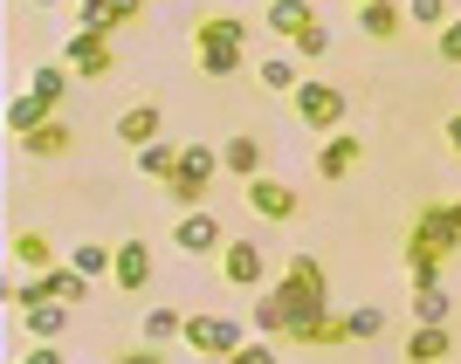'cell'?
Wrapping results in <instances>:
<instances>
[{
	"label": "cell",
	"instance_id": "obj_18",
	"mask_svg": "<svg viewBox=\"0 0 461 364\" xmlns=\"http://www.w3.org/2000/svg\"><path fill=\"white\" fill-rule=\"evenodd\" d=\"M400 28H406L400 0H366V7H358V35L366 41H400Z\"/></svg>",
	"mask_w": 461,
	"mask_h": 364
},
{
	"label": "cell",
	"instance_id": "obj_1",
	"mask_svg": "<svg viewBox=\"0 0 461 364\" xmlns=\"http://www.w3.org/2000/svg\"><path fill=\"white\" fill-rule=\"evenodd\" d=\"M269 296H276V309L289 316V330L310 324V316H324V309H330V275H324V262H317V254H289L283 275L269 282Z\"/></svg>",
	"mask_w": 461,
	"mask_h": 364
},
{
	"label": "cell",
	"instance_id": "obj_8",
	"mask_svg": "<svg viewBox=\"0 0 461 364\" xmlns=\"http://www.w3.org/2000/svg\"><path fill=\"white\" fill-rule=\"evenodd\" d=\"M173 248H179V254H221V248H228V227H221V213H213V207H200V213H179Z\"/></svg>",
	"mask_w": 461,
	"mask_h": 364
},
{
	"label": "cell",
	"instance_id": "obj_9",
	"mask_svg": "<svg viewBox=\"0 0 461 364\" xmlns=\"http://www.w3.org/2000/svg\"><path fill=\"white\" fill-rule=\"evenodd\" d=\"M221 275H228L234 289H262V282H269V254H262V241H228V248H221Z\"/></svg>",
	"mask_w": 461,
	"mask_h": 364
},
{
	"label": "cell",
	"instance_id": "obj_25",
	"mask_svg": "<svg viewBox=\"0 0 461 364\" xmlns=\"http://www.w3.org/2000/svg\"><path fill=\"white\" fill-rule=\"evenodd\" d=\"M179 179H193V186H213V179H221V145H186V152H179Z\"/></svg>",
	"mask_w": 461,
	"mask_h": 364
},
{
	"label": "cell",
	"instance_id": "obj_38",
	"mask_svg": "<svg viewBox=\"0 0 461 364\" xmlns=\"http://www.w3.org/2000/svg\"><path fill=\"white\" fill-rule=\"evenodd\" d=\"M324 49H330V28H324V21H317V28H310V35L296 41V56H310V62H317V56H324Z\"/></svg>",
	"mask_w": 461,
	"mask_h": 364
},
{
	"label": "cell",
	"instance_id": "obj_40",
	"mask_svg": "<svg viewBox=\"0 0 461 364\" xmlns=\"http://www.w3.org/2000/svg\"><path fill=\"white\" fill-rule=\"evenodd\" d=\"M441 138H447V152L461 158V111H455V117H447V124H441Z\"/></svg>",
	"mask_w": 461,
	"mask_h": 364
},
{
	"label": "cell",
	"instance_id": "obj_6",
	"mask_svg": "<svg viewBox=\"0 0 461 364\" xmlns=\"http://www.w3.org/2000/svg\"><path fill=\"white\" fill-rule=\"evenodd\" d=\"M249 213H255V220H269V227H289V220L303 213V192L262 173V179H249Z\"/></svg>",
	"mask_w": 461,
	"mask_h": 364
},
{
	"label": "cell",
	"instance_id": "obj_41",
	"mask_svg": "<svg viewBox=\"0 0 461 364\" xmlns=\"http://www.w3.org/2000/svg\"><path fill=\"white\" fill-rule=\"evenodd\" d=\"M77 14H83V21H96V14H104V0H77Z\"/></svg>",
	"mask_w": 461,
	"mask_h": 364
},
{
	"label": "cell",
	"instance_id": "obj_16",
	"mask_svg": "<svg viewBox=\"0 0 461 364\" xmlns=\"http://www.w3.org/2000/svg\"><path fill=\"white\" fill-rule=\"evenodd\" d=\"M283 344H303V351H338V344H351V324L324 309V316H310V324H296V330L283 337Z\"/></svg>",
	"mask_w": 461,
	"mask_h": 364
},
{
	"label": "cell",
	"instance_id": "obj_2",
	"mask_svg": "<svg viewBox=\"0 0 461 364\" xmlns=\"http://www.w3.org/2000/svg\"><path fill=\"white\" fill-rule=\"evenodd\" d=\"M241 56H249V21L241 14H207L193 28V62H200V76H213V83L241 76Z\"/></svg>",
	"mask_w": 461,
	"mask_h": 364
},
{
	"label": "cell",
	"instance_id": "obj_21",
	"mask_svg": "<svg viewBox=\"0 0 461 364\" xmlns=\"http://www.w3.org/2000/svg\"><path fill=\"white\" fill-rule=\"evenodd\" d=\"M69 316H77V309H62V303H41V309H28V316H14V324L28 330L35 344H56L62 330H69Z\"/></svg>",
	"mask_w": 461,
	"mask_h": 364
},
{
	"label": "cell",
	"instance_id": "obj_42",
	"mask_svg": "<svg viewBox=\"0 0 461 364\" xmlns=\"http://www.w3.org/2000/svg\"><path fill=\"white\" fill-rule=\"evenodd\" d=\"M35 7H56V0H35Z\"/></svg>",
	"mask_w": 461,
	"mask_h": 364
},
{
	"label": "cell",
	"instance_id": "obj_22",
	"mask_svg": "<svg viewBox=\"0 0 461 364\" xmlns=\"http://www.w3.org/2000/svg\"><path fill=\"white\" fill-rule=\"evenodd\" d=\"M179 152H186V145H166V138H158V145H145L131 165H138L145 179H158V186H173V179H179Z\"/></svg>",
	"mask_w": 461,
	"mask_h": 364
},
{
	"label": "cell",
	"instance_id": "obj_29",
	"mask_svg": "<svg viewBox=\"0 0 461 364\" xmlns=\"http://www.w3.org/2000/svg\"><path fill=\"white\" fill-rule=\"evenodd\" d=\"M262 90H289V96H296V90H303L296 62H289V56H262Z\"/></svg>",
	"mask_w": 461,
	"mask_h": 364
},
{
	"label": "cell",
	"instance_id": "obj_7",
	"mask_svg": "<svg viewBox=\"0 0 461 364\" xmlns=\"http://www.w3.org/2000/svg\"><path fill=\"white\" fill-rule=\"evenodd\" d=\"M62 62H69V76H111V69H117V49H111V35L77 28V35L62 41Z\"/></svg>",
	"mask_w": 461,
	"mask_h": 364
},
{
	"label": "cell",
	"instance_id": "obj_39",
	"mask_svg": "<svg viewBox=\"0 0 461 364\" xmlns=\"http://www.w3.org/2000/svg\"><path fill=\"white\" fill-rule=\"evenodd\" d=\"M21 364H69V358H62L56 344H35V351H28V358H21Z\"/></svg>",
	"mask_w": 461,
	"mask_h": 364
},
{
	"label": "cell",
	"instance_id": "obj_33",
	"mask_svg": "<svg viewBox=\"0 0 461 364\" xmlns=\"http://www.w3.org/2000/svg\"><path fill=\"white\" fill-rule=\"evenodd\" d=\"M406 21H420V28H434V35H441L455 14H447V0H406Z\"/></svg>",
	"mask_w": 461,
	"mask_h": 364
},
{
	"label": "cell",
	"instance_id": "obj_17",
	"mask_svg": "<svg viewBox=\"0 0 461 364\" xmlns=\"http://www.w3.org/2000/svg\"><path fill=\"white\" fill-rule=\"evenodd\" d=\"M221 173H234L241 186L262 179V138H255V131H234L228 145H221Z\"/></svg>",
	"mask_w": 461,
	"mask_h": 364
},
{
	"label": "cell",
	"instance_id": "obj_20",
	"mask_svg": "<svg viewBox=\"0 0 461 364\" xmlns=\"http://www.w3.org/2000/svg\"><path fill=\"white\" fill-rule=\"evenodd\" d=\"M41 289H49V303H62V309H83V303H90V275H77L69 262L41 275Z\"/></svg>",
	"mask_w": 461,
	"mask_h": 364
},
{
	"label": "cell",
	"instance_id": "obj_30",
	"mask_svg": "<svg viewBox=\"0 0 461 364\" xmlns=\"http://www.w3.org/2000/svg\"><path fill=\"white\" fill-rule=\"evenodd\" d=\"M345 324H351V344H372V337L385 330V309H379V303H358Z\"/></svg>",
	"mask_w": 461,
	"mask_h": 364
},
{
	"label": "cell",
	"instance_id": "obj_12",
	"mask_svg": "<svg viewBox=\"0 0 461 364\" xmlns=\"http://www.w3.org/2000/svg\"><path fill=\"white\" fill-rule=\"evenodd\" d=\"M358 158H366V145H358V138H351V131H330L324 145H317V179H330V186H338V179L358 173Z\"/></svg>",
	"mask_w": 461,
	"mask_h": 364
},
{
	"label": "cell",
	"instance_id": "obj_26",
	"mask_svg": "<svg viewBox=\"0 0 461 364\" xmlns=\"http://www.w3.org/2000/svg\"><path fill=\"white\" fill-rule=\"evenodd\" d=\"M249 330H255V337H269V344H276V337H289V316H283V309H276V296H269V289H255Z\"/></svg>",
	"mask_w": 461,
	"mask_h": 364
},
{
	"label": "cell",
	"instance_id": "obj_37",
	"mask_svg": "<svg viewBox=\"0 0 461 364\" xmlns=\"http://www.w3.org/2000/svg\"><path fill=\"white\" fill-rule=\"evenodd\" d=\"M111 364H166V351H158V344H131V351H117Z\"/></svg>",
	"mask_w": 461,
	"mask_h": 364
},
{
	"label": "cell",
	"instance_id": "obj_24",
	"mask_svg": "<svg viewBox=\"0 0 461 364\" xmlns=\"http://www.w3.org/2000/svg\"><path fill=\"white\" fill-rule=\"evenodd\" d=\"M69 145H77V131H69L62 117H56V124H41V131H28V138H21V152H28V158H62Z\"/></svg>",
	"mask_w": 461,
	"mask_h": 364
},
{
	"label": "cell",
	"instance_id": "obj_3",
	"mask_svg": "<svg viewBox=\"0 0 461 364\" xmlns=\"http://www.w3.org/2000/svg\"><path fill=\"white\" fill-rule=\"evenodd\" d=\"M461 254V200H441V207H420L413 227H406V262H455Z\"/></svg>",
	"mask_w": 461,
	"mask_h": 364
},
{
	"label": "cell",
	"instance_id": "obj_34",
	"mask_svg": "<svg viewBox=\"0 0 461 364\" xmlns=\"http://www.w3.org/2000/svg\"><path fill=\"white\" fill-rule=\"evenodd\" d=\"M228 364H276V344H269V337H249V344L234 351Z\"/></svg>",
	"mask_w": 461,
	"mask_h": 364
},
{
	"label": "cell",
	"instance_id": "obj_19",
	"mask_svg": "<svg viewBox=\"0 0 461 364\" xmlns=\"http://www.w3.org/2000/svg\"><path fill=\"white\" fill-rule=\"evenodd\" d=\"M447 351H455L447 324H413V330H406V364H441Z\"/></svg>",
	"mask_w": 461,
	"mask_h": 364
},
{
	"label": "cell",
	"instance_id": "obj_36",
	"mask_svg": "<svg viewBox=\"0 0 461 364\" xmlns=\"http://www.w3.org/2000/svg\"><path fill=\"white\" fill-rule=\"evenodd\" d=\"M434 49H441V62H461V14L441 28V41H434Z\"/></svg>",
	"mask_w": 461,
	"mask_h": 364
},
{
	"label": "cell",
	"instance_id": "obj_31",
	"mask_svg": "<svg viewBox=\"0 0 461 364\" xmlns=\"http://www.w3.org/2000/svg\"><path fill=\"white\" fill-rule=\"evenodd\" d=\"M28 90H35V96H49V103H62V90H69V62H41Z\"/></svg>",
	"mask_w": 461,
	"mask_h": 364
},
{
	"label": "cell",
	"instance_id": "obj_13",
	"mask_svg": "<svg viewBox=\"0 0 461 364\" xmlns=\"http://www.w3.org/2000/svg\"><path fill=\"white\" fill-rule=\"evenodd\" d=\"M262 28H269L276 41H289V49H296V41H303L310 28H317V7H310V0H269Z\"/></svg>",
	"mask_w": 461,
	"mask_h": 364
},
{
	"label": "cell",
	"instance_id": "obj_14",
	"mask_svg": "<svg viewBox=\"0 0 461 364\" xmlns=\"http://www.w3.org/2000/svg\"><path fill=\"white\" fill-rule=\"evenodd\" d=\"M7 262H21V269H28V275H49V269H62L69 254H56V241H49V234L21 227L14 241H7Z\"/></svg>",
	"mask_w": 461,
	"mask_h": 364
},
{
	"label": "cell",
	"instance_id": "obj_35",
	"mask_svg": "<svg viewBox=\"0 0 461 364\" xmlns=\"http://www.w3.org/2000/svg\"><path fill=\"white\" fill-rule=\"evenodd\" d=\"M406 282L413 289H441V262H406Z\"/></svg>",
	"mask_w": 461,
	"mask_h": 364
},
{
	"label": "cell",
	"instance_id": "obj_32",
	"mask_svg": "<svg viewBox=\"0 0 461 364\" xmlns=\"http://www.w3.org/2000/svg\"><path fill=\"white\" fill-rule=\"evenodd\" d=\"M413 316L420 324H447V289H413Z\"/></svg>",
	"mask_w": 461,
	"mask_h": 364
},
{
	"label": "cell",
	"instance_id": "obj_27",
	"mask_svg": "<svg viewBox=\"0 0 461 364\" xmlns=\"http://www.w3.org/2000/svg\"><path fill=\"white\" fill-rule=\"evenodd\" d=\"M69 269L90 275V282H104V275L117 269V248H104V241H83V248H69Z\"/></svg>",
	"mask_w": 461,
	"mask_h": 364
},
{
	"label": "cell",
	"instance_id": "obj_4",
	"mask_svg": "<svg viewBox=\"0 0 461 364\" xmlns=\"http://www.w3.org/2000/svg\"><path fill=\"white\" fill-rule=\"evenodd\" d=\"M345 117H351V96L338 90V83H317V76H310L303 90H296V124H303V131L330 138V131H345Z\"/></svg>",
	"mask_w": 461,
	"mask_h": 364
},
{
	"label": "cell",
	"instance_id": "obj_11",
	"mask_svg": "<svg viewBox=\"0 0 461 364\" xmlns=\"http://www.w3.org/2000/svg\"><path fill=\"white\" fill-rule=\"evenodd\" d=\"M111 282L124 289V296H145L152 289V241H117V269H111Z\"/></svg>",
	"mask_w": 461,
	"mask_h": 364
},
{
	"label": "cell",
	"instance_id": "obj_23",
	"mask_svg": "<svg viewBox=\"0 0 461 364\" xmlns=\"http://www.w3.org/2000/svg\"><path fill=\"white\" fill-rule=\"evenodd\" d=\"M138 324H145V344H173V337H186V309H166V303H152L145 309V316H138Z\"/></svg>",
	"mask_w": 461,
	"mask_h": 364
},
{
	"label": "cell",
	"instance_id": "obj_5",
	"mask_svg": "<svg viewBox=\"0 0 461 364\" xmlns=\"http://www.w3.org/2000/svg\"><path fill=\"white\" fill-rule=\"evenodd\" d=\"M186 344L200 351V358L228 364L234 351L249 344V316H186Z\"/></svg>",
	"mask_w": 461,
	"mask_h": 364
},
{
	"label": "cell",
	"instance_id": "obj_28",
	"mask_svg": "<svg viewBox=\"0 0 461 364\" xmlns=\"http://www.w3.org/2000/svg\"><path fill=\"white\" fill-rule=\"evenodd\" d=\"M145 14V0H104V14L96 21H83V28H96V35H124L131 21Z\"/></svg>",
	"mask_w": 461,
	"mask_h": 364
},
{
	"label": "cell",
	"instance_id": "obj_10",
	"mask_svg": "<svg viewBox=\"0 0 461 364\" xmlns=\"http://www.w3.org/2000/svg\"><path fill=\"white\" fill-rule=\"evenodd\" d=\"M158 131H166V117H158L152 96H138V103H124V111H117V145L145 152V145H158Z\"/></svg>",
	"mask_w": 461,
	"mask_h": 364
},
{
	"label": "cell",
	"instance_id": "obj_43",
	"mask_svg": "<svg viewBox=\"0 0 461 364\" xmlns=\"http://www.w3.org/2000/svg\"><path fill=\"white\" fill-rule=\"evenodd\" d=\"M351 7H366V0H351Z\"/></svg>",
	"mask_w": 461,
	"mask_h": 364
},
{
	"label": "cell",
	"instance_id": "obj_15",
	"mask_svg": "<svg viewBox=\"0 0 461 364\" xmlns=\"http://www.w3.org/2000/svg\"><path fill=\"white\" fill-rule=\"evenodd\" d=\"M56 117H62V103H49V96H35V90H28V96H14V103H7V138L21 145L28 131H41V124H56Z\"/></svg>",
	"mask_w": 461,
	"mask_h": 364
}]
</instances>
